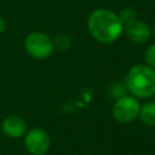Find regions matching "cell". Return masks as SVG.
Returning <instances> with one entry per match:
<instances>
[{
    "mask_svg": "<svg viewBox=\"0 0 155 155\" xmlns=\"http://www.w3.org/2000/svg\"><path fill=\"white\" fill-rule=\"evenodd\" d=\"M87 27L92 38L101 44L114 42L124 30L119 15L107 8L93 11L88 17Z\"/></svg>",
    "mask_w": 155,
    "mask_h": 155,
    "instance_id": "obj_1",
    "label": "cell"
},
{
    "mask_svg": "<svg viewBox=\"0 0 155 155\" xmlns=\"http://www.w3.org/2000/svg\"><path fill=\"white\" fill-rule=\"evenodd\" d=\"M125 84L134 97L149 98L155 93V69L148 64H136L128 70Z\"/></svg>",
    "mask_w": 155,
    "mask_h": 155,
    "instance_id": "obj_2",
    "label": "cell"
},
{
    "mask_svg": "<svg viewBox=\"0 0 155 155\" xmlns=\"http://www.w3.org/2000/svg\"><path fill=\"white\" fill-rule=\"evenodd\" d=\"M24 47L27 52L38 59H44L51 56L53 52L54 45L53 40L42 31H33L28 34L24 41Z\"/></svg>",
    "mask_w": 155,
    "mask_h": 155,
    "instance_id": "obj_3",
    "label": "cell"
},
{
    "mask_svg": "<svg viewBox=\"0 0 155 155\" xmlns=\"http://www.w3.org/2000/svg\"><path fill=\"white\" fill-rule=\"evenodd\" d=\"M140 110V104L134 96H121L113 105V116L120 124L134 121Z\"/></svg>",
    "mask_w": 155,
    "mask_h": 155,
    "instance_id": "obj_4",
    "label": "cell"
},
{
    "mask_svg": "<svg viewBox=\"0 0 155 155\" xmlns=\"http://www.w3.org/2000/svg\"><path fill=\"white\" fill-rule=\"evenodd\" d=\"M50 136L42 128H31L25 132L24 147L25 150L31 155H44L50 148Z\"/></svg>",
    "mask_w": 155,
    "mask_h": 155,
    "instance_id": "obj_5",
    "label": "cell"
},
{
    "mask_svg": "<svg viewBox=\"0 0 155 155\" xmlns=\"http://www.w3.org/2000/svg\"><path fill=\"white\" fill-rule=\"evenodd\" d=\"M124 29H125L126 36L136 44H143L148 41V39L150 38V28L143 21L136 19L134 22L125 25Z\"/></svg>",
    "mask_w": 155,
    "mask_h": 155,
    "instance_id": "obj_6",
    "label": "cell"
},
{
    "mask_svg": "<svg viewBox=\"0 0 155 155\" xmlns=\"http://www.w3.org/2000/svg\"><path fill=\"white\" fill-rule=\"evenodd\" d=\"M1 130L7 137L19 138L27 132V124L24 119L18 115H10L2 121Z\"/></svg>",
    "mask_w": 155,
    "mask_h": 155,
    "instance_id": "obj_7",
    "label": "cell"
},
{
    "mask_svg": "<svg viewBox=\"0 0 155 155\" xmlns=\"http://www.w3.org/2000/svg\"><path fill=\"white\" fill-rule=\"evenodd\" d=\"M140 121L147 126H155V102L145 103L140 110L139 115Z\"/></svg>",
    "mask_w": 155,
    "mask_h": 155,
    "instance_id": "obj_8",
    "label": "cell"
},
{
    "mask_svg": "<svg viewBox=\"0 0 155 155\" xmlns=\"http://www.w3.org/2000/svg\"><path fill=\"white\" fill-rule=\"evenodd\" d=\"M119 18H120L122 25L125 27V25H127V24H130V23H132V22H134L137 19V13H136V11L133 8H130V7L128 8H124L119 13Z\"/></svg>",
    "mask_w": 155,
    "mask_h": 155,
    "instance_id": "obj_9",
    "label": "cell"
},
{
    "mask_svg": "<svg viewBox=\"0 0 155 155\" xmlns=\"http://www.w3.org/2000/svg\"><path fill=\"white\" fill-rule=\"evenodd\" d=\"M53 45H54V47H57L59 50H67L70 46V39H69V36L61 34V35L56 36V39L53 40Z\"/></svg>",
    "mask_w": 155,
    "mask_h": 155,
    "instance_id": "obj_10",
    "label": "cell"
},
{
    "mask_svg": "<svg viewBox=\"0 0 155 155\" xmlns=\"http://www.w3.org/2000/svg\"><path fill=\"white\" fill-rule=\"evenodd\" d=\"M144 59L147 62V64L149 67H151L153 69H155V44L154 45H150L147 51H145V54H144Z\"/></svg>",
    "mask_w": 155,
    "mask_h": 155,
    "instance_id": "obj_11",
    "label": "cell"
},
{
    "mask_svg": "<svg viewBox=\"0 0 155 155\" xmlns=\"http://www.w3.org/2000/svg\"><path fill=\"white\" fill-rule=\"evenodd\" d=\"M5 28H6V23H5V21H4V19L0 17V34H1V33L5 30Z\"/></svg>",
    "mask_w": 155,
    "mask_h": 155,
    "instance_id": "obj_12",
    "label": "cell"
},
{
    "mask_svg": "<svg viewBox=\"0 0 155 155\" xmlns=\"http://www.w3.org/2000/svg\"><path fill=\"white\" fill-rule=\"evenodd\" d=\"M153 34H154V36H155V24H154V27H153Z\"/></svg>",
    "mask_w": 155,
    "mask_h": 155,
    "instance_id": "obj_13",
    "label": "cell"
},
{
    "mask_svg": "<svg viewBox=\"0 0 155 155\" xmlns=\"http://www.w3.org/2000/svg\"><path fill=\"white\" fill-rule=\"evenodd\" d=\"M86 155H92V154H86Z\"/></svg>",
    "mask_w": 155,
    "mask_h": 155,
    "instance_id": "obj_14",
    "label": "cell"
}]
</instances>
